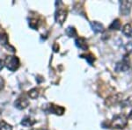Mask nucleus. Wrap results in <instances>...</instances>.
Returning a JSON list of instances; mask_svg holds the SVG:
<instances>
[{
    "mask_svg": "<svg viewBox=\"0 0 132 130\" xmlns=\"http://www.w3.org/2000/svg\"><path fill=\"white\" fill-rule=\"evenodd\" d=\"M128 124V116L123 114H116L113 117L111 121V126L116 128L122 129L124 128Z\"/></svg>",
    "mask_w": 132,
    "mask_h": 130,
    "instance_id": "nucleus-1",
    "label": "nucleus"
},
{
    "mask_svg": "<svg viewBox=\"0 0 132 130\" xmlns=\"http://www.w3.org/2000/svg\"><path fill=\"white\" fill-rule=\"evenodd\" d=\"M5 66L11 71H15L20 67V60L17 56L10 55L5 58Z\"/></svg>",
    "mask_w": 132,
    "mask_h": 130,
    "instance_id": "nucleus-2",
    "label": "nucleus"
},
{
    "mask_svg": "<svg viewBox=\"0 0 132 130\" xmlns=\"http://www.w3.org/2000/svg\"><path fill=\"white\" fill-rule=\"evenodd\" d=\"M67 13H68V12L65 8L58 7L56 13H55V20H56V21L58 24L63 25V23H64L66 18H67Z\"/></svg>",
    "mask_w": 132,
    "mask_h": 130,
    "instance_id": "nucleus-3",
    "label": "nucleus"
},
{
    "mask_svg": "<svg viewBox=\"0 0 132 130\" xmlns=\"http://www.w3.org/2000/svg\"><path fill=\"white\" fill-rule=\"evenodd\" d=\"M122 97H123V95L122 93L113 94L107 98V99H106V101H105V105L108 106H112L114 105H116V104H118L120 101H122Z\"/></svg>",
    "mask_w": 132,
    "mask_h": 130,
    "instance_id": "nucleus-4",
    "label": "nucleus"
},
{
    "mask_svg": "<svg viewBox=\"0 0 132 130\" xmlns=\"http://www.w3.org/2000/svg\"><path fill=\"white\" fill-rule=\"evenodd\" d=\"M132 6V1L123 0L120 2V12L123 16H127L129 14Z\"/></svg>",
    "mask_w": 132,
    "mask_h": 130,
    "instance_id": "nucleus-5",
    "label": "nucleus"
},
{
    "mask_svg": "<svg viewBox=\"0 0 132 130\" xmlns=\"http://www.w3.org/2000/svg\"><path fill=\"white\" fill-rule=\"evenodd\" d=\"M129 69V62L126 57H124V58L122 59V61H121L116 63V70L117 72L127 71Z\"/></svg>",
    "mask_w": 132,
    "mask_h": 130,
    "instance_id": "nucleus-6",
    "label": "nucleus"
},
{
    "mask_svg": "<svg viewBox=\"0 0 132 130\" xmlns=\"http://www.w3.org/2000/svg\"><path fill=\"white\" fill-rule=\"evenodd\" d=\"M28 105H29V101L26 98H19L15 101V103H14L15 107L18 108L19 110L25 109L27 106H28Z\"/></svg>",
    "mask_w": 132,
    "mask_h": 130,
    "instance_id": "nucleus-7",
    "label": "nucleus"
},
{
    "mask_svg": "<svg viewBox=\"0 0 132 130\" xmlns=\"http://www.w3.org/2000/svg\"><path fill=\"white\" fill-rule=\"evenodd\" d=\"M48 108V112H52V114H55L56 115H62L65 111V109L63 107L59 106H56V105H54V104H50Z\"/></svg>",
    "mask_w": 132,
    "mask_h": 130,
    "instance_id": "nucleus-8",
    "label": "nucleus"
},
{
    "mask_svg": "<svg viewBox=\"0 0 132 130\" xmlns=\"http://www.w3.org/2000/svg\"><path fill=\"white\" fill-rule=\"evenodd\" d=\"M75 44L79 49L86 51L88 49V44L86 42V40L83 37H78L75 40Z\"/></svg>",
    "mask_w": 132,
    "mask_h": 130,
    "instance_id": "nucleus-9",
    "label": "nucleus"
},
{
    "mask_svg": "<svg viewBox=\"0 0 132 130\" xmlns=\"http://www.w3.org/2000/svg\"><path fill=\"white\" fill-rule=\"evenodd\" d=\"M91 27L93 31L95 33H102L104 31V27L101 23L97 22V21H93L91 23Z\"/></svg>",
    "mask_w": 132,
    "mask_h": 130,
    "instance_id": "nucleus-10",
    "label": "nucleus"
},
{
    "mask_svg": "<svg viewBox=\"0 0 132 130\" xmlns=\"http://www.w3.org/2000/svg\"><path fill=\"white\" fill-rule=\"evenodd\" d=\"M122 33L126 35L127 37H132V21L128 23L123 27L122 28Z\"/></svg>",
    "mask_w": 132,
    "mask_h": 130,
    "instance_id": "nucleus-11",
    "label": "nucleus"
},
{
    "mask_svg": "<svg viewBox=\"0 0 132 130\" xmlns=\"http://www.w3.org/2000/svg\"><path fill=\"white\" fill-rule=\"evenodd\" d=\"M80 57H81V58L86 59V62H87V63H88L90 65H93V62L95 61V57H94V55H93V54H91V53H89V54L81 55H80Z\"/></svg>",
    "mask_w": 132,
    "mask_h": 130,
    "instance_id": "nucleus-12",
    "label": "nucleus"
},
{
    "mask_svg": "<svg viewBox=\"0 0 132 130\" xmlns=\"http://www.w3.org/2000/svg\"><path fill=\"white\" fill-rule=\"evenodd\" d=\"M121 28V20L119 19H116L112 22V24L109 25L110 30H119Z\"/></svg>",
    "mask_w": 132,
    "mask_h": 130,
    "instance_id": "nucleus-13",
    "label": "nucleus"
},
{
    "mask_svg": "<svg viewBox=\"0 0 132 130\" xmlns=\"http://www.w3.org/2000/svg\"><path fill=\"white\" fill-rule=\"evenodd\" d=\"M35 123V120H32L30 117H26L25 119H23V120L21 121V125L25 126V127H32Z\"/></svg>",
    "mask_w": 132,
    "mask_h": 130,
    "instance_id": "nucleus-14",
    "label": "nucleus"
},
{
    "mask_svg": "<svg viewBox=\"0 0 132 130\" xmlns=\"http://www.w3.org/2000/svg\"><path fill=\"white\" fill-rule=\"evenodd\" d=\"M0 45L5 47L8 45V35L5 33H0Z\"/></svg>",
    "mask_w": 132,
    "mask_h": 130,
    "instance_id": "nucleus-15",
    "label": "nucleus"
},
{
    "mask_svg": "<svg viewBox=\"0 0 132 130\" xmlns=\"http://www.w3.org/2000/svg\"><path fill=\"white\" fill-rule=\"evenodd\" d=\"M66 34L69 37H75L77 35V31L74 27H68L66 29Z\"/></svg>",
    "mask_w": 132,
    "mask_h": 130,
    "instance_id": "nucleus-16",
    "label": "nucleus"
},
{
    "mask_svg": "<svg viewBox=\"0 0 132 130\" xmlns=\"http://www.w3.org/2000/svg\"><path fill=\"white\" fill-rule=\"evenodd\" d=\"M39 89L37 88H33L32 90L28 91V96L31 98V99H36V98L39 97Z\"/></svg>",
    "mask_w": 132,
    "mask_h": 130,
    "instance_id": "nucleus-17",
    "label": "nucleus"
},
{
    "mask_svg": "<svg viewBox=\"0 0 132 130\" xmlns=\"http://www.w3.org/2000/svg\"><path fill=\"white\" fill-rule=\"evenodd\" d=\"M29 25L30 27H32L33 29H37L38 28V20L36 19H33V20H30L29 21Z\"/></svg>",
    "mask_w": 132,
    "mask_h": 130,
    "instance_id": "nucleus-18",
    "label": "nucleus"
},
{
    "mask_svg": "<svg viewBox=\"0 0 132 130\" xmlns=\"http://www.w3.org/2000/svg\"><path fill=\"white\" fill-rule=\"evenodd\" d=\"M125 49H126L127 52H131L132 51V41L128 42V44L125 46Z\"/></svg>",
    "mask_w": 132,
    "mask_h": 130,
    "instance_id": "nucleus-19",
    "label": "nucleus"
},
{
    "mask_svg": "<svg viewBox=\"0 0 132 130\" xmlns=\"http://www.w3.org/2000/svg\"><path fill=\"white\" fill-rule=\"evenodd\" d=\"M4 85H5V80L0 76V91L4 88Z\"/></svg>",
    "mask_w": 132,
    "mask_h": 130,
    "instance_id": "nucleus-20",
    "label": "nucleus"
},
{
    "mask_svg": "<svg viewBox=\"0 0 132 130\" xmlns=\"http://www.w3.org/2000/svg\"><path fill=\"white\" fill-rule=\"evenodd\" d=\"M4 66H5V62H4L3 60H0V70H3Z\"/></svg>",
    "mask_w": 132,
    "mask_h": 130,
    "instance_id": "nucleus-21",
    "label": "nucleus"
},
{
    "mask_svg": "<svg viewBox=\"0 0 132 130\" xmlns=\"http://www.w3.org/2000/svg\"><path fill=\"white\" fill-rule=\"evenodd\" d=\"M53 49H54L55 52H56V51L59 49V46L57 45V44H54V46H53Z\"/></svg>",
    "mask_w": 132,
    "mask_h": 130,
    "instance_id": "nucleus-22",
    "label": "nucleus"
},
{
    "mask_svg": "<svg viewBox=\"0 0 132 130\" xmlns=\"http://www.w3.org/2000/svg\"><path fill=\"white\" fill-rule=\"evenodd\" d=\"M132 120V111L130 112H129V116H128V120Z\"/></svg>",
    "mask_w": 132,
    "mask_h": 130,
    "instance_id": "nucleus-23",
    "label": "nucleus"
}]
</instances>
